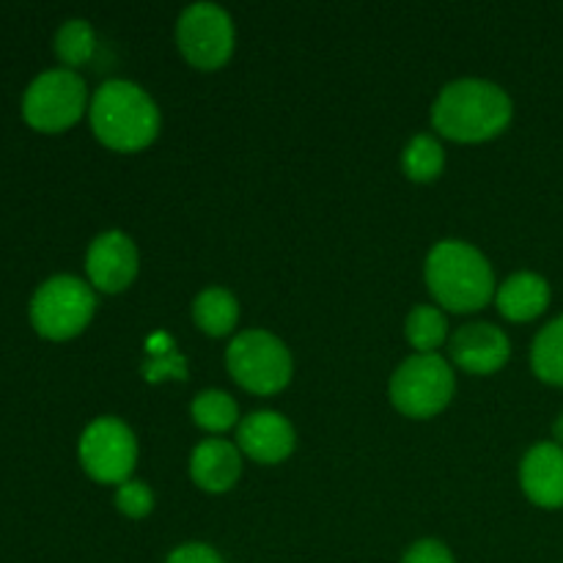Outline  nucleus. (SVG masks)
<instances>
[{
	"mask_svg": "<svg viewBox=\"0 0 563 563\" xmlns=\"http://www.w3.org/2000/svg\"><path fill=\"white\" fill-rule=\"evenodd\" d=\"M515 115L511 97L493 80H451L432 104V126L456 143H484L506 132Z\"/></svg>",
	"mask_w": 563,
	"mask_h": 563,
	"instance_id": "f257e3e1",
	"label": "nucleus"
},
{
	"mask_svg": "<svg viewBox=\"0 0 563 563\" xmlns=\"http://www.w3.org/2000/svg\"><path fill=\"white\" fill-rule=\"evenodd\" d=\"M429 295L451 313H476L495 300V269L478 247L462 240H443L429 251L423 267Z\"/></svg>",
	"mask_w": 563,
	"mask_h": 563,
	"instance_id": "f03ea898",
	"label": "nucleus"
},
{
	"mask_svg": "<svg viewBox=\"0 0 563 563\" xmlns=\"http://www.w3.org/2000/svg\"><path fill=\"white\" fill-rule=\"evenodd\" d=\"M88 121L99 143L121 154L152 146L163 124L157 102L132 80H104L88 104Z\"/></svg>",
	"mask_w": 563,
	"mask_h": 563,
	"instance_id": "7ed1b4c3",
	"label": "nucleus"
},
{
	"mask_svg": "<svg viewBox=\"0 0 563 563\" xmlns=\"http://www.w3.org/2000/svg\"><path fill=\"white\" fill-rule=\"evenodd\" d=\"M225 368L242 390L253 396H275L291 383L295 361L278 335L269 330H242L225 350Z\"/></svg>",
	"mask_w": 563,
	"mask_h": 563,
	"instance_id": "20e7f679",
	"label": "nucleus"
},
{
	"mask_svg": "<svg viewBox=\"0 0 563 563\" xmlns=\"http://www.w3.org/2000/svg\"><path fill=\"white\" fill-rule=\"evenodd\" d=\"M97 313V291L77 275H53L31 297V322L38 335L66 341L80 335Z\"/></svg>",
	"mask_w": 563,
	"mask_h": 563,
	"instance_id": "39448f33",
	"label": "nucleus"
},
{
	"mask_svg": "<svg viewBox=\"0 0 563 563\" xmlns=\"http://www.w3.org/2000/svg\"><path fill=\"white\" fill-rule=\"evenodd\" d=\"M454 388V366L443 355H410L390 377L388 396L401 416L427 421L451 405Z\"/></svg>",
	"mask_w": 563,
	"mask_h": 563,
	"instance_id": "423d86ee",
	"label": "nucleus"
},
{
	"mask_svg": "<svg viewBox=\"0 0 563 563\" xmlns=\"http://www.w3.org/2000/svg\"><path fill=\"white\" fill-rule=\"evenodd\" d=\"M86 80L75 69H47L27 82L22 93V115L38 132H64L88 110Z\"/></svg>",
	"mask_w": 563,
	"mask_h": 563,
	"instance_id": "0eeeda50",
	"label": "nucleus"
},
{
	"mask_svg": "<svg viewBox=\"0 0 563 563\" xmlns=\"http://www.w3.org/2000/svg\"><path fill=\"white\" fill-rule=\"evenodd\" d=\"M80 465L93 482L124 484L132 478L137 465L135 432L115 416H99L82 429L77 443Z\"/></svg>",
	"mask_w": 563,
	"mask_h": 563,
	"instance_id": "6e6552de",
	"label": "nucleus"
},
{
	"mask_svg": "<svg viewBox=\"0 0 563 563\" xmlns=\"http://www.w3.org/2000/svg\"><path fill=\"white\" fill-rule=\"evenodd\" d=\"M176 44L196 69H223L234 55V22L218 3H192L176 22Z\"/></svg>",
	"mask_w": 563,
	"mask_h": 563,
	"instance_id": "1a4fd4ad",
	"label": "nucleus"
},
{
	"mask_svg": "<svg viewBox=\"0 0 563 563\" xmlns=\"http://www.w3.org/2000/svg\"><path fill=\"white\" fill-rule=\"evenodd\" d=\"M141 269V256L124 231L110 229L93 236V242L86 251V275L93 291H104V295H121L130 289Z\"/></svg>",
	"mask_w": 563,
	"mask_h": 563,
	"instance_id": "9d476101",
	"label": "nucleus"
},
{
	"mask_svg": "<svg viewBox=\"0 0 563 563\" xmlns=\"http://www.w3.org/2000/svg\"><path fill=\"white\" fill-rule=\"evenodd\" d=\"M449 357L465 374L487 377L509 363L511 341L498 324L471 322L449 339Z\"/></svg>",
	"mask_w": 563,
	"mask_h": 563,
	"instance_id": "9b49d317",
	"label": "nucleus"
},
{
	"mask_svg": "<svg viewBox=\"0 0 563 563\" xmlns=\"http://www.w3.org/2000/svg\"><path fill=\"white\" fill-rule=\"evenodd\" d=\"M236 449L258 465H280L295 454L297 432L280 412L256 410L236 427Z\"/></svg>",
	"mask_w": 563,
	"mask_h": 563,
	"instance_id": "f8f14e48",
	"label": "nucleus"
},
{
	"mask_svg": "<svg viewBox=\"0 0 563 563\" xmlns=\"http://www.w3.org/2000/svg\"><path fill=\"white\" fill-rule=\"evenodd\" d=\"M520 487L539 509H563V445L537 443L520 462Z\"/></svg>",
	"mask_w": 563,
	"mask_h": 563,
	"instance_id": "ddd939ff",
	"label": "nucleus"
},
{
	"mask_svg": "<svg viewBox=\"0 0 563 563\" xmlns=\"http://www.w3.org/2000/svg\"><path fill=\"white\" fill-rule=\"evenodd\" d=\"M242 451L236 443L223 438H207L192 449L190 478L198 489L212 495H223L236 487L242 478Z\"/></svg>",
	"mask_w": 563,
	"mask_h": 563,
	"instance_id": "4468645a",
	"label": "nucleus"
},
{
	"mask_svg": "<svg viewBox=\"0 0 563 563\" xmlns=\"http://www.w3.org/2000/svg\"><path fill=\"white\" fill-rule=\"evenodd\" d=\"M495 306L509 322H533L550 306V284L537 273H515L495 291Z\"/></svg>",
	"mask_w": 563,
	"mask_h": 563,
	"instance_id": "2eb2a0df",
	"label": "nucleus"
},
{
	"mask_svg": "<svg viewBox=\"0 0 563 563\" xmlns=\"http://www.w3.org/2000/svg\"><path fill=\"white\" fill-rule=\"evenodd\" d=\"M192 322L209 339H225L240 324V300L223 286H207L192 300Z\"/></svg>",
	"mask_w": 563,
	"mask_h": 563,
	"instance_id": "dca6fc26",
	"label": "nucleus"
},
{
	"mask_svg": "<svg viewBox=\"0 0 563 563\" xmlns=\"http://www.w3.org/2000/svg\"><path fill=\"white\" fill-rule=\"evenodd\" d=\"M405 335L416 355H438L440 346L451 339L449 319L438 306H416L407 313Z\"/></svg>",
	"mask_w": 563,
	"mask_h": 563,
	"instance_id": "f3484780",
	"label": "nucleus"
},
{
	"mask_svg": "<svg viewBox=\"0 0 563 563\" xmlns=\"http://www.w3.org/2000/svg\"><path fill=\"white\" fill-rule=\"evenodd\" d=\"M192 423L209 434H223L229 429L240 427V407H236L234 396L225 390L209 388L192 399L190 405Z\"/></svg>",
	"mask_w": 563,
	"mask_h": 563,
	"instance_id": "a211bd4d",
	"label": "nucleus"
},
{
	"mask_svg": "<svg viewBox=\"0 0 563 563\" xmlns=\"http://www.w3.org/2000/svg\"><path fill=\"white\" fill-rule=\"evenodd\" d=\"M531 368L542 383L563 388V317L537 333L531 344Z\"/></svg>",
	"mask_w": 563,
	"mask_h": 563,
	"instance_id": "6ab92c4d",
	"label": "nucleus"
},
{
	"mask_svg": "<svg viewBox=\"0 0 563 563\" xmlns=\"http://www.w3.org/2000/svg\"><path fill=\"white\" fill-rule=\"evenodd\" d=\"M445 168V148L443 143L438 141L429 132H421V135L410 137L401 152V170L410 181H418V185H427V181H434Z\"/></svg>",
	"mask_w": 563,
	"mask_h": 563,
	"instance_id": "aec40b11",
	"label": "nucleus"
},
{
	"mask_svg": "<svg viewBox=\"0 0 563 563\" xmlns=\"http://www.w3.org/2000/svg\"><path fill=\"white\" fill-rule=\"evenodd\" d=\"M55 55L64 64V69H77V66L88 64L93 58V49H97V33H93L91 22L80 20H66L64 25L55 31Z\"/></svg>",
	"mask_w": 563,
	"mask_h": 563,
	"instance_id": "412c9836",
	"label": "nucleus"
},
{
	"mask_svg": "<svg viewBox=\"0 0 563 563\" xmlns=\"http://www.w3.org/2000/svg\"><path fill=\"white\" fill-rule=\"evenodd\" d=\"M115 509L130 520H143L154 511V493L146 482L130 478V482L115 487Z\"/></svg>",
	"mask_w": 563,
	"mask_h": 563,
	"instance_id": "4be33fe9",
	"label": "nucleus"
},
{
	"mask_svg": "<svg viewBox=\"0 0 563 563\" xmlns=\"http://www.w3.org/2000/svg\"><path fill=\"white\" fill-rule=\"evenodd\" d=\"M399 563H456L454 553L440 539H418L405 550Z\"/></svg>",
	"mask_w": 563,
	"mask_h": 563,
	"instance_id": "5701e85b",
	"label": "nucleus"
},
{
	"mask_svg": "<svg viewBox=\"0 0 563 563\" xmlns=\"http://www.w3.org/2000/svg\"><path fill=\"white\" fill-rule=\"evenodd\" d=\"M165 563H225L223 555L207 542H185L168 553Z\"/></svg>",
	"mask_w": 563,
	"mask_h": 563,
	"instance_id": "b1692460",
	"label": "nucleus"
},
{
	"mask_svg": "<svg viewBox=\"0 0 563 563\" xmlns=\"http://www.w3.org/2000/svg\"><path fill=\"white\" fill-rule=\"evenodd\" d=\"M553 443L563 445V412L555 418V423H553Z\"/></svg>",
	"mask_w": 563,
	"mask_h": 563,
	"instance_id": "393cba45",
	"label": "nucleus"
}]
</instances>
